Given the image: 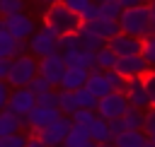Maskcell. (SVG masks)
Masks as SVG:
<instances>
[{"label": "cell", "mask_w": 155, "mask_h": 147, "mask_svg": "<svg viewBox=\"0 0 155 147\" xmlns=\"http://www.w3.org/2000/svg\"><path fill=\"white\" fill-rule=\"evenodd\" d=\"M19 130H24V116H19L5 106L0 111V135H12Z\"/></svg>", "instance_id": "ac0fdd59"}, {"label": "cell", "mask_w": 155, "mask_h": 147, "mask_svg": "<svg viewBox=\"0 0 155 147\" xmlns=\"http://www.w3.org/2000/svg\"><path fill=\"white\" fill-rule=\"evenodd\" d=\"M2 27L17 39V41H29L31 34L36 31V24L29 14L24 12H15V14H5L2 17Z\"/></svg>", "instance_id": "52a82bcc"}, {"label": "cell", "mask_w": 155, "mask_h": 147, "mask_svg": "<svg viewBox=\"0 0 155 147\" xmlns=\"http://www.w3.org/2000/svg\"><path fill=\"white\" fill-rule=\"evenodd\" d=\"M65 70H68V63H65V58H63L58 51L51 53V55L39 58V75L46 77L53 87H61V80H63Z\"/></svg>", "instance_id": "ba28073f"}, {"label": "cell", "mask_w": 155, "mask_h": 147, "mask_svg": "<svg viewBox=\"0 0 155 147\" xmlns=\"http://www.w3.org/2000/svg\"><path fill=\"white\" fill-rule=\"evenodd\" d=\"M107 46L116 55H136V53H140V39H136L131 34H124V31H119L116 36H111L107 41Z\"/></svg>", "instance_id": "4fadbf2b"}, {"label": "cell", "mask_w": 155, "mask_h": 147, "mask_svg": "<svg viewBox=\"0 0 155 147\" xmlns=\"http://www.w3.org/2000/svg\"><path fill=\"white\" fill-rule=\"evenodd\" d=\"M63 2H65V5H68V7L73 10V12H78V14H82V12L87 10V5H92L94 0H63Z\"/></svg>", "instance_id": "ab89813d"}, {"label": "cell", "mask_w": 155, "mask_h": 147, "mask_svg": "<svg viewBox=\"0 0 155 147\" xmlns=\"http://www.w3.org/2000/svg\"><path fill=\"white\" fill-rule=\"evenodd\" d=\"M70 128H73V118H70V116H61V118H56L51 125H46L44 130L34 133V135H36L46 147H58V145L65 142Z\"/></svg>", "instance_id": "8992f818"}, {"label": "cell", "mask_w": 155, "mask_h": 147, "mask_svg": "<svg viewBox=\"0 0 155 147\" xmlns=\"http://www.w3.org/2000/svg\"><path fill=\"white\" fill-rule=\"evenodd\" d=\"M75 101H78V108H97L99 99L87 87H80V89H75Z\"/></svg>", "instance_id": "4316f807"}, {"label": "cell", "mask_w": 155, "mask_h": 147, "mask_svg": "<svg viewBox=\"0 0 155 147\" xmlns=\"http://www.w3.org/2000/svg\"><path fill=\"white\" fill-rule=\"evenodd\" d=\"M44 24L51 27V29L61 36V34H73V31H78V29L82 27V17H80L78 12H73V10L61 0V2H53V5L46 7V12H44Z\"/></svg>", "instance_id": "6da1fadb"}, {"label": "cell", "mask_w": 155, "mask_h": 147, "mask_svg": "<svg viewBox=\"0 0 155 147\" xmlns=\"http://www.w3.org/2000/svg\"><path fill=\"white\" fill-rule=\"evenodd\" d=\"M90 31H94L99 39H104V41H109L111 36H116L121 29H119V19H104V17H99V19H92V22H82Z\"/></svg>", "instance_id": "e0dca14e"}, {"label": "cell", "mask_w": 155, "mask_h": 147, "mask_svg": "<svg viewBox=\"0 0 155 147\" xmlns=\"http://www.w3.org/2000/svg\"><path fill=\"white\" fill-rule=\"evenodd\" d=\"M36 104H41V106H56V108H58V87L39 94V96H36Z\"/></svg>", "instance_id": "d590c367"}, {"label": "cell", "mask_w": 155, "mask_h": 147, "mask_svg": "<svg viewBox=\"0 0 155 147\" xmlns=\"http://www.w3.org/2000/svg\"><path fill=\"white\" fill-rule=\"evenodd\" d=\"M58 147H68V145H65V142H63V145H58Z\"/></svg>", "instance_id": "11a10c76"}, {"label": "cell", "mask_w": 155, "mask_h": 147, "mask_svg": "<svg viewBox=\"0 0 155 147\" xmlns=\"http://www.w3.org/2000/svg\"><path fill=\"white\" fill-rule=\"evenodd\" d=\"M29 43V53L34 58H44V55H51L58 51V34L51 29V27H41L31 34V39L27 41Z\"/></svg>", "instance_id": "277c9868"}, {"label": "cell", "mask_w": 155, "mask_h": 147, "mask_svg": "<svg viewBox=\"0 0 155 147\" xmlns=\"http://www.w3.org/2000/svg\"><path fill=\"white\" fill-rule=\"evenodd\" d=\"M63 113L56 108V106H41L36 104L27 116H24V128H29V133H39L44 130L46 125H51L56 118H61Z\"/></svg>", "instance_id": "9c48e42d"}, {"label": "cell", "mask_w": 155, "mask_h": 147, "mask_svg": "<svg viewBox=\"0 0 155 147\" xmlns=\"http://www.w3.org/2000/svg\"><path fill=\"white\" fill-rule=\"evenodd\" d=\"M114 70L121 72L126 80H128V77H145L148 70H150V63H148L140 53H136V55H119Z\"/></svg>", "instance_id": "30bf717a"}, {"label": "cell", "mask_w": 155, "mask_h": 147, "mask_svg": "<svg viewBox=\"0 0 155 147\" xmlns=\"http://www.w3.org/2000/svg\"><path fill=\"white\" fill-rule=\"evenodd\" d=\"M87 130H90V140H94V142H109V140H114V133L109 128V120L102 118V116H97L87 125Z\"/></svg>", "instance_id": "d6986e66"}, {"label": "cell", "mask_w": 155, "mask_h": 147, "mask_svg": "<svg viewBox=\"0 0 155 147\" xmlns=\"http://www.w3.org/2000/svg\"><path fill=\"white\" fill-rule=\"evenodd\" d=\"M10 67H12V58H0V80H5V82H7Z\"/></svg>", "instance_id": "7bdbcfd3"}, {"label": "cell", "mask_w": 155, "mask_h": 147, "mask_svg": "<svg viewBox=\"0 0 155 147\" xmlns=\"http://www.w3.org/2000/svg\"><path fill=\"white\" fill-rule=\"evenodd\" d=\"M78 36H80V48H87V51H99V48L107 43V41H104V39H99L94 31H90L85 24L78 29Z\"/></svg>", "instance_id": "44dd1931"}, {"label": "cell", "mask_w": 155, "mask_h": 147, "mask_svg": "<svg viewBox=\"0 0 155 147\" xmlns=\"http://www.w3.org/2000/svg\"><path fill=\"white\" fill-rule=\"evenodd\" d=\"M97 2H111V0H97Z\"/></svg>", "instance_id": "f5cc1de1"}, {"label": "cell", "mask_w": 155, "mask_h": 147, "mask_svg": "<svg viewBox=\"0 0 155 147\" xmlns=\"http://www.w3.org/2000/svg\"><path fill=\"white\" fill-rule=\"evenodd\" d=\"M124 12V5L119 0H111V2H99V17L104 19H119Z\"/></svg>", "instance_id": "f1b7e54d"}, {"label": "cell", "mask_w": 155, "mask_h": 147, "mask_svg": "<svg viewBox=\"0 0 155 147\" xmlns=\"http://www.w3.org/2000/svg\"><path fill=\"white\" fill-rule=\"evenodd\" d=\"M24 12V0H0V17Z\"/></svg>", "instance_id": "d6a6232c"}, {"label": "cell", "mask_w": 155, "mask_h": 147, "mask_svg": "<svg viewBox=\"0 0 155 147\" xmlns=\"http://www.w3.org/2000/svg\"><path fill=\"white\" fill-rule=\"evenodd\" d=\"M80 147H97V142H94V140H87V142H82Z\"/></svg>", "instance_id": "681fc988"}, {"label": "cell", "mask_w": 155, "mask_h": 147, "mask_svg": "<svg viewBox=\"0 0 155 147\" xmlns=\"http://www.w3.org/2000/svg\"><path fill=\"white\" fill-rule=\"evenodd\" d=\"M29 89L39 96V94H44V92H48V89H53V84L46 80V77H41V75H36L31 82H29Z\"/></svg>", "instance_id": "e575fe53"}, {"label": "cell", "mask_w": 155, "mask_h": 147, "mask_svg": "<svg viewBox=\"0 0 155 147\" xmlns=\"http://www.w3.org/2000/svg\"><path fill=\"white\" fill-rule=\"evenodd\" d=\"M24 145H27V135L22 130L12 135H0V147H24Z\"/></svg>", "instance_id": "4dcf8cb0"}, {"label": "cell", "mask_w": 155, "mask_h": 147, "mask_svg": "<svg viewBox=\"0 0 155 147\" xmlns=\"http://www.w3.org/2000/svg\"><path fill=\"white\" fill-rule=\"evenodd\" d=\"M143 130H145V135H148V137H153V135H155V106L145 108V125H143Z\"/></svg>", "instance_id": "8d00e7d4"}, {"label": "cell", "mask_w": 155, "mask_h": 147, "mask_svg": "<svg viewBox=\"0 0 155 147\" xmlns=\"http://www.w3.org/2000/svg\"><path fill=\"white\" fill-rule=\"evenodd\" d=\"M145 89H148V96H150V106H155V67H150L148 75H145Z\"/></svg>", "instance_id": "74e56055"}, {"label": "cell", "mask_w": 155, "mask_h": 147, "mask_svg": "<svg viewBox=\"0 0 155 147\" xmlns=\"http://www.w3.org/2000/svg\"><path fill=\"white\" fill-rule=\"evenodd\" d=\"M140 55L150 63V67H155V34L153 31L140 39Z\"/></svg>", "instance_id": "83f0119b"}, {"label": "cell", "mask_w": 155, "mask_h": 147, "mask_svg": "<svg viewBox=\"0 0 155 147\" xmlns=\"http://www.w3.org/2000/svg\"><path fill=\"white\" fill-rule=\"evenodd\" d=\"M0 29H2V17H0Z\"/></svg>", "instance_id": "db71d44e"}, {"label": "cell", "mask_w": 155, "mask_h": 147, "mask_svg": "<svg viewBox=\"0 0 155 147\" xmlns=\"http://www.w3.org/2000/svg\"><path fill=\"white\" fill-rule=\"evenodd\" d=\"M119 29L124 34H131L136 39H143L150 34V10L148 5H136V7H124L119 17Z\"/></svg>", "instance_id": "7a4b0ae2"}, {"label": "cell", "mask_w": 155, "mask_h": 147, "mask_svg": "<svg viewBox=\"0 0 155 147\" xmlns=\"http://www.w3.org/2000/svg\"><path fill=\"white\" fill-rule=\"evenodd\" d=\"M39 75V58H34L31 53H22L12 58V67L7 75V84L10 87H29V82Z\"/></svg>", "instance_id": "3957f363"}, {"label": "cell", "mask_w": 155, "mask_h": 147, "mask_svg": "<svg viewBox=\"0 0 155 147\" xmlns=\"http://www.w3.org/2000/svg\"><path fill=\"white\" fill-rule=\"evenodd\" d=\"M80 17H82V22H92V19H99V2L94 0L92 5H87V10H85Z\"/></svg>", "instance_id": "f35d334b"}, {"label": "cell", "mask_w": 155, "mask_h": 147, "mask_svg": "<svg viewBox=\"0 0 155 147\" xmlns=\"http://www.w3.org/2000/svg\"><path fill=\"white\" fill-rule=\"evenodd\" d=\"M17 39L2 27L0 29V58H15L17 55Z\"/></svg>", "instance_id": "603a6c76"}, {"label": "cell", "mask_w": 155, "mask_h": 147, "mask_svg": "<svg viewBox=\"0 0 155 147\" xmlns=\"http://www.w3.org/2000/svg\"><path fill=\"white\" fill-rule=\"evenodd\" d=\"M119 2H121L124 7H136V5H143L140 0H119Z\"/></svg>", "instance_id": "bcb514c9"}, {"label": "cell", "mask_w": 155, "mask_h": 147, "mask_svg": "<svg viewBox=\"0 0 155 147\" xmlns=\"http://www.w3.org/2000/svg\"><path fill=\"white\" fill-rule=\"evenodd\" d=\"M140 2H143V5H148V2H153V0H140Z\"/></svg>", "instance_id": "816d5d0a"}, {"label": "cell", "mask_w": 155, "mask_h": 147, "mask_svg": "<svg viewBox=\"0 0 155 147\" xmlns=\"http://www.w3.org/2000/svg\"><path fill=\"white\" fill-rule=\"evenodd\" d=\"M73 48H80V36H78V31H73V34H61V36H58V53H65V51H73Z\"/></svg>", "instance_id": "f546056e"}, {"label": "cell", "mask_w": 155, "mask_h": 147, "mask_svg": "<svg viewBox=\"0 0 155 147\" xmlns=\"http://www.w3.org/2000/svg\"><path fill=\"white\" fill-rule=\"evenodd\" d=\"M87 75H90V70H87V67H80V65H68V70H65V75H63V80H61V89L75 92V89L85 87Z\"/></svg>", "instance_id": "9a60e30c"}, {"label": "cell", "mask_w": 155, "mask_h": 147, "mask_svg": "<svg viewBox=\"0 0 155 147\" xmlns=\"http://www.w3.org/2000/svg\"><path fill=\"white\" fill-rule=\"evenodd\" d=\"M148 10H150V31L155 34V0L148 2Z\"/></svg>", "instance_id": "f6af8a7d"}, {"label": "cell", "mask_w": 155, "mask_h": 147, "mask_svg": "<svg viewBox=\"0 0 155 147\" xmlns=\"http://www.w3.org/2000/svg\"><path fill=\"white\" fill-rule=\"evenodd\" d=\"M90 140V130L87 125H80V123H73V128L68 130V137H65V145L68 147H80L82 142Z\"/></svg>", "instance_id": "d4e9b609"}, {"label": "cell", "mask_w": 155, "mask_h": 147, "mask_svg": "<svg viewBox=\"0 0 155 147\" xmlns=\"http://www.w3.org/2000/svg\"><path fill=\"white\" fill-rule=\"evenodd\" d=\"M124 94L128 99V104L133 108H150V96H148V89H145V77H128L126 80V87H124Z\"/></svg>", "instance_id": "8fae6325"}, {"label": "cell", "mask_w": 155, "mask_h": 147, "mask_svg": "<svg viewBox=\"0 0 155 147\" xmlns=\"http://www.w3.org/2000/svg\"><path fill=\"white\" fill-rule=\"evenodd\" d=\"M143 147H155V142H153V140H150V137H148V142H145V145H143Z\"/></svg>", "instance_id": "f907efd6"}, {"label": "cell", "mask_w": 155, "mask_h": 147, "mask_svg": "<svg viewBox=\"0 0 155 147\" xmlns=\"http://www.w3.org/2000/svg\"><path fill=\"white\" fill-rule=\"evenodd\" d=\"M58 111L63 116H73L78 111V101H75V92H68V89H61L58 87Z\"/></svg>", "instance_id": "7402d4cb"}, {"label": "cell", "mask_w": 155, "mask_h": 147, "mask_svg": "<svg viewBox=\"0 0 155 147\" xmlns=\"http://www.w3.org/2000/svg\"><path fill=\"white\" fill-rule=\"evenodd\" d=\"M34 2H41V5H46V7H48V5H53V2H61V0H34Z\"/></svg>", "instance_id": "c3c4849f"}, {"label": "cell", "mask_w": 155, "mask_h": 147, "mask_svg": "<svg viewBox=\"0 0 155 147\" xmlns=\"http://www.w3.org/2000/svg\"><path fill=\"white\" fill-rule=\"evenodd\" d=\"M97 147H116V142H114V140H109V142H97Z\"/></svg>", "instance_id": "7dc6e473"}, {"label": "cell", "mask_w": 155, "mask_h": 147, "mask_svg": "<svg viewBox=\"0 0 155 147\" xmlns=\"http://www.w3.org/2000/svg\"><path fill=\"white\" fill-rule=\"evenodd\" d=\"M124 123H126V130H143V125H145V111L143 108H128L124 116Z\"/></svg>", "instance_id": "cb8c5ba5"}, {"label": "cell", "mask_w": 155, "mask_h": 147, "mask_svg": "<svg viewBox=\"0 0 155 147\" xmlns=\"http://www.w3.org/2000/svg\"><path fill=\"white\" fill-rule=\"evenodd\" d=\"M73 123H80V125H90L94 118H97V108H78L73 116Z\"/></svg>", "instance_id": "1f68e13d"}, {"label": "cell", "mask_w": 155, "mask_h": 147, "mask_svg": "<svg viewBox=\"0 0 155 147\" xmlns=\"http://www.w3.org/2000/svg\"><path fill=\"white\" fill-rule=\"evenodd\" d=\"M128 108H131V104H128V99H126L124 92H109L107 96H102L97 101V116H102L107 120L121 118Z\"/></svg>", "instance_id": "5b68a950"}, {"label": "cell", "mask_w": 155, "mask_h": 147, "mask_svg": "<svg viewBox=\"0 0 155 147\" xmlns=\"http://www.w3.org/2000/svg\"><path fill=\"white\" fill-rule=\"evenodd\" d=\"M104 75H107V80H109V84H111L114 92H124V87H126V77H124L121 72H116V70L111 67V70H104Z\"/></svg>", "instance_id": "836d02e7"}, {"label": "cell", "mask_w": 155, "mask_h": 147, "mask_svg": "<svg viewBox=\"0 0 155 147\" xmlns=\"http://www.w3.org/2000/svg\"><path fill=\"white\" fill-rule=\"evenodd\" d=\"M34 106H36V94L29 87H12L10 99H7V108L10 111H15L19 116H27Z\"/></svg>", "instance_id": "7c38bea8"}, {"label": "cell", "mask_w": 155, "mask_h": 147, "mask_svg": "<svg viewBox=\"0 0 155 147\" xmlns=\"http://www.w3.org/2000/svg\"><path fill=\"white\" fill-rule=\"evenodd\" d=\"M109 128H111V133L116 137V135H121L126 130V123H124V118H114V120H109Z\"/></svg>", "instance_id": "b9f144b4"}, {"label": "cell", "mask_w": 155, "mask_h": 147, "mask_svg": "<svg viewBox=\"0 0 155 147\" xmlns=\"http://www.w3.org/2000/svg\"><path fill=\"white\" fill-rule=\"evenodd\" d=\"M85 87H87L97 99H102V96H107L109 92H114L111 84H109V80H107V75H104V70H99V67H92V70H90Z\"/></svg>", "instance_id": "2e32d148"}, {"label": "cell", "mask_w": 155, "mask_h": 147, "mask_svg": "<svg viewBox=\"0 0 155 147\" xmlns=\"http://www.w3.org/2000/svg\"><path fill=\"white\" fill-rule=\"evenodd\" d=\"M65 58L68 65H80V67H97V51H87V48H73V51H65L61 53Z\"/></svg>", "instance_id": "5bb4252c"}, {"label": "cell", "mask_w": 155, "mask_h": 147, "mask_svg": "<svg viewBox=\"0 0 155 147\" xmlns=\"http://www.w3.org/2000/svg\"><path fill=\"white\" fill-rule=\"evenodd\" d=\"M10 92H12V89H10V84H7L5 80H0V111H2L5 106H7V99H10Z\"/></svg>", "instance_id": "60d3db41"}, {"label": "cell", "mask_w": 155, "mask_h": 147, "mask_svg": "<svg viewBox=\"0 0 155 147\" xmlns=\"http://www.w3.org/2000/svg\"><path fill=\"white\" fill-rule=\"evenodd\" d=\"M24 147H46V145H44V142H41V140H39V137L31 133V135L27 137V145H24Z\"/></svg>", "instance_id": "ee69618b"}, {"label": "cell", "mask_w": 155, "mask_h": 147, "mask_svg": "<svg viewBox=\"0 0 155 147\" xmlns=\"http://www.w3.org/2000/svg\"><path fill=\"white\" fill-rule=\"evenodd\" d=\"M116 147H143L148 142V135L145 130H124L121 135L114 137Z\"/></svg>", "instance_id": "ffe728a7"}, {"label": "cell", "mask_w": 155, "mask_h": 147, "mask_svg": "<svg viewBox=\"0 0 155 147\" xmlns=\"http://www.w3.org/2000/svg\"><path fill=\"white\" fill-rule=\"evenodd\" d=\"M116 58H119V55L104 43V46L97 51V67H99V70H111V67L116 65Z\"/></svg>", "instance_id": "484cf974"}]
</instances>
